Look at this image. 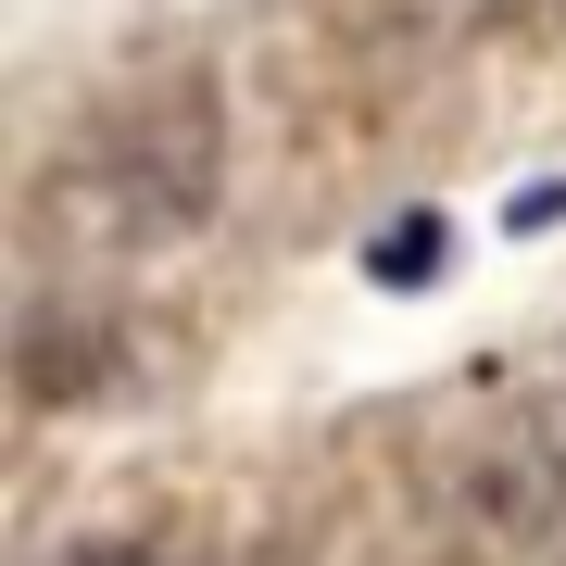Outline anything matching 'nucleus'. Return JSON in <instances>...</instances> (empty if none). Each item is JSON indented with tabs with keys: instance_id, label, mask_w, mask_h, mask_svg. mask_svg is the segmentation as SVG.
I'll return each mask as SVG.
<instances>
[{
	"instance_id": "obj_1",
	"label": "nucleus",
	"mask_w": 566,
	"mask_h": 566,
	"mask_svg": "<svg viewBox=\"0 0 566 566\" xmlns=\"http://www.w3.org/2000/svg\"><path fill=\"white\" fill-rule=\"evenodd\" d=\"M441 240H453L441 214H390L378 240H365V277H378V290H428V277H441Z\"/></svg>"
},
{
	"instance_id": "obj_2",
	"label": "nucleus",
	"mask_w": 566,
	"mask_h": 566,
	"mask_svg": "<svg viewBox=\"0 0 566 566\" xmlns=\"http://www.w3.org/2000/svg\"><path fill=\"white\" fill-rule=\"evenodd\" d=\"M76 566H189V554H151V542H102V554H76Z\"/></svg>"
}]
</instances>
